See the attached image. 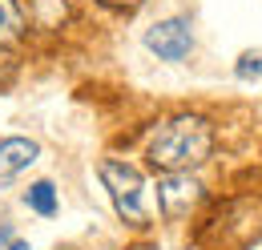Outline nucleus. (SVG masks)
<instances>
[{
	"label": "nucleus",
	"instance_id": "7",
	"mask_svg": "<svg viewBox=\"0 0 262 250\" xmlns=\"http://www.w3.org/2000/svg\"><path fill=\"white\" fill-rule=\"evenodd\" d=\"M25 32H29V20H25L20 0H0V45L4 40H16Z\"/></svg>",
	"mask_w": 262,
	"mask_h": 250
},
{
	"label": "nucleus",
	"instance_id": "4",
	"mask_svg": "<svg viewBox=\"0 0 262 250\" xmlns=\"http://www.w3.org/2000/svg\"><path fill=\"white\" fill-rule=\"evenodd\" d=\"M198 194H202V186H198L190 174H165L162 182H158V206H162L165 218L173 222V218H182V214H190Z\"/></svg>",
	"mask_w": 262,
	"mask_h": 250
},
{
	"label": "nucleus",
	"instance_id": "8",
	"mask_svg": "<svg viewBox=\"0 0 262 250\" xmlns=\"http://www.w3.org/2000/svg\"><path fill=\"white\" fill-rule=\"evenodd\" d=\"M25 206L36 210V214H45V218H53L57 214V186L53 182H33L25 190Z\"/></svg>",
	"mask_w": 262,
	"mask_h": 250
},
{
	"label": "nucleus",
	"instance_id": "3",
	"mask_svg": "<svg viewBox=\"0 0 262 250\" xmlns=\"http://www.w3.org/2000/svg\"><path fill=\"white\" fill-rule=\"evenodd\" d=\"M145 49L158 57V61H186L190 53H194V29H190V20H182V16H169V20H158V25H149L145 29Z\"/></svg>",
	"mask_w": 262,
	"mask_h": 250
},
{
	"label": "nucleus",
	"instance_id": "9",
	"mask_svg": "<svg viewBox=\"0 0 262 250\" xmlns=\"http://www.w3.org/2000/svg\"><path fill=\"white\" fill-rule=\"evenodd\" d=\"M234 73H238L242 81L262 77V53H242V57H238V65H234Z\"/></svg>",
	"mask_w": 262,
	"mask_h": 250
},
{
	"label": "nucleus",
	"instance_id": "11",
	"mask_svg": "<svg viewBox=\"0 0 262 250\" xmlns=\"http://www.w3.org/2000/svg\"><path fill=\"white\" fill-rule=\"evenodd\" d=\"M101 4H109V8H121V12H133V8H141V0H101Z\"/></svg>",
	"mask_w": 262,
	"mask_h": 250
},
{
	"label": "nucleus",
	"instance_id": "5",
	"mask_svg": "<svg viewBox=\"0 0 262 250\" xmlns=\"http://www.w3.org/2000/svg\"><path fill=\"white\" fill-rule=\"evenodd\" d=\"M40 154V145H36L33 137H4L0 141V190L8 186L20 170H29Z\"/></svg>",
	"mask_w": 262,
	"mask_h": 250
},
{
	"label": "nucleus",
	"instance_id": "10",
	"mask_svg": "<svg viewBox=\"0 0 262 250\" xmlns=\"http://www.w3.org/2000/svg\"><path fill=\"white\" fill-rule=\"evenodd\" d=\"M12 73H16V57H12L8 49H0V85H8Z\"/></svg>",
	"mask_w": 262,
	"mask_h": 250
},
{
	"label": "nucleus",
	"instance_id": "12",
	"mask_svg": "<svg viewBox=\"0 0 262 250\" xmlns=\"http://www.w3.org/2000/svg\"><path fill=\"white\" fill-rule=\"evenodd\" d=\"M8 242H12V226H0V250L8 246Z\"/></svg>",
	"mask_w": 262,
	"mask_h": 250
},
{
	"label": "nucleus",
	"instance_id": "13",
	"mask_svg": "<svg viewBox=\"0 0 262 250\" xmlns=\"http://www.w3.org/2000/svg\"><path fill=\"white\" fill-rule=\"evenodd\" d=\"M4 250H29V242H20V238H12V242H8Z\"/></svg>",
	"mask_w": 262,
	"mask_h": 250
},
{
	"label": "nucleus",
	"instance_id": "6",
	"mask_svg": "<svg viewBox=\"0 0 262 250\" xmlns=\"http://www.w3.org/2000/svg\"><path fill=\"white\" fill-rule=\"evenodd\" d=\"M20 8H25V20L45 32L61 29L69 20V0H20Z\"/></svg>",
	"mask_w": 262,
	"mask_h": 250
},
{
	"label": "nucleus",
	"instance_id": "1",
	"mask_svg": "<svg viewBox=\"0 0 262 250\" xmlns=\"http://www.w3.org/2000/svg\"><path fill=\"white\" fill-rule=\"evenodd\" d=\"M210 154H214V125L198 113H182V117L162 121L145 145L149 165L162 174H190L202 161H210Z\"/></svg>",
	"mask_w": 262,
	"mask_h": 250
},
{
	"label": "nucleus",
	"instance_id": "2",
	"mask_svg": "<svg viewBox=\"0 0 262 250\" xmlns=\"http://www.w3.org/2000/svg\"><path fill=\"white\" fill-rule=\"evenodd\" d=\"M101 182L109 190V198H113V206H117V214L129 222V226H145V202H141V194H145V178L133 170L129 161H113V157H105L101 161Z\"/></svg>",
	"mask_w": 262,
	"mask_h": 250
}]
</instances>
